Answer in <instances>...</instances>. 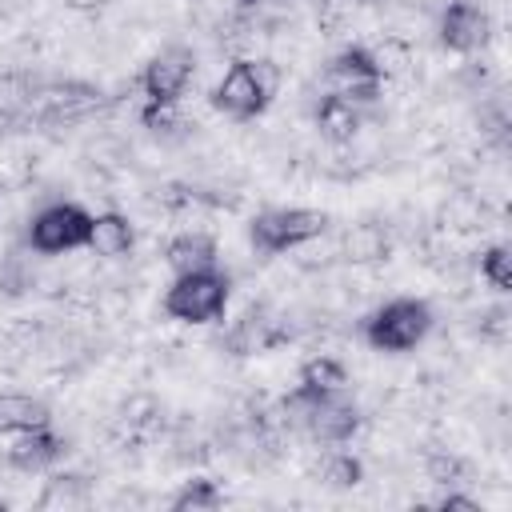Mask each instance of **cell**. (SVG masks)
Segmentation results:
<instances>
[{
  "mask_svg": "<svg viewBox=\"0 0 512 512\" xmlns=\"http://www.w3.org/2000/svg\"><path fill=\"white\" fill-rule=\"evenodd\" d=\"M232 296V276L212 264V268H192V272H176L172 284L164 288V312L180 324H216L224 320Z\"/></svg>",
  "mask_w": 512,
  "mask_h": 512,
  "instance_id": "2",
  "label": "cell"
},
{
  "mask_svg": "<svg viewBox=\"0 0 512 512\" xmlns=\"http://www.w3.org/2000/svg\"><path fill=\"white\" fill-rule=\"evenodd\" d=\"M272 320H264V312H248L232 332H228V348L236 352V356H252V352H264V348H272L276 340H280V332H272L268 328Z\"/></svg>",
  "mask_w": 512,
  "mask_h": 512,
  "instance_id": "16",
  "label": "cell"
},
{
  "mask_svg": "<svg viewBox=\"0 0 512 512\" xmlns=\"http://www.w3.org/2000/svg\"><path fill=\"white\" fill-rule=\"evenodd\" d=\"M320 476H324L328 488H356V484L364 480V464H360L352 452H332V456L324 460Z\"/></svg>",
  "mask_w": 512,
  "mask_h": 512,
  "instance_id": "19",
  "label": "cell"
},
{
  "mask_svg": "<svg viewBox=\"0 0 512 512\" xmlns=\"http://www.w3.org/2000/svg\"><path fill=\"white\" fill-rule=\"evenodd\" d=\"M436 508H440V512H484L480 500H472V496H464V492H444V496L436 500Z\"/></svg>",
  "mask_w": 512,
  "mask_h": 512,
  "instance_id": "22",
  "label": "cell"
},
{
  "mask_svg": "<svg viewBox=\"0 0 512 512\" xmlns=\"http://www.w3.org/2000/svg\"><path fill=\"white\" fill-rule=\"evenodd\" d=\"M240 8H260V4H272V0H236Z\"/></svg>",
  "mask_w": 512,
  "mask_h": 512,
  "instance_id": "24",
  "label": "cell"
},
{
  "mask_svg": "<svg viewBox=\"0 0 512 512\" xmlns=\"http://www.w3.org/2000/svg\"><path fill=\"white\" fill-rule=\"evenodd\" d=\"M220 504H224V492H220V484L208 480V476L184 480L180 492L168 500L172 512H212V508H220Z\"/></svg>",
  "mask_w": 512,
  "mask_h": 512,
  "instance_id": "17",
  "label": "cell"
},
{
  "mask_svg": "<svg viewBox=\"0 0 512 512\" xmlns=\"http://www.w3.org/2000/svg\"><path fill=\"white\" fill-rule=\"evenodd\" d=\"M88 248H92L96 256H104V260L128 256V252L136 248V228H132V220L120 216V212H100V216H92Z\"/></svg>",
  "mask_w": 512,
  "mask_h": 512,
  "instance_id": "12",
  "label": "cell"
},
{
  "mask_svg": "<svg viewBox=\"0 0 512 512\" xmlns=\"http://www.w3.org/2000/svg\"><path fill=\"white\" fill-rule=\"evenodd\" d=\"M480 276L488 280V288L512 292V252H508V244H492V248L480 252Z\"/></svg>",
  "mask_w": 512,
  "mask_h": 512,
  "instance_id": "18",
  "label": "cell"
},
{
  "mask_svg": "<svg viewBox=\"0 0 512 512\" xmlns=\"http://www.w3.org/2000/svg\"><path fill=\"white\" fill-rule=\"evenodd\" d=\"M348 388V368L336 360V356H312V360H304L300 364V372H296V396H336V392H344Z\"/></svg>",
  "mask_w": 512,
  "mask_h": 512,
  "instance_id": "13",
  "label": "cell"
},
{
  "mask_svg": "<svg viewBox=\"0 0 512 512\" xmlns=\"http://www.w3.org/2000/svg\"><path fill=\"white\" fill-rule=\"evenodd\" d=\"M40 424H52V408L40 396L28 392H0V432L16 436V432H32Z\"/></svg>",
  "mask_w": 512,
  "mask_h": 512,
  "instance_id": "14",
  "label": "cell"
},
{
  "mask_svg": "<svg viewBox=\"0 0 512 512\" xmlns=\"http://www.w3.org/2000/svg\"><path fill=\"white\" fill-rule=\"evenodd\" d=\"M328 228V216L316 208H264L248 220V244L260 256H280L312 244Z\"/></svg>",
  "mask_w": 512,
  "mask_h": 512,
  "instance_id": "4",
  "label": "cell"
},
{
  "mask_svg": "<svg viewBox=\"0 0 512 512\" xmlns=\"http://www.w3.org/2000/svg\"><path fill=\"white\" fill-rule=\"evenodd\" d=\"M104 0H68V8H80V12H88V8H100Z\"/></svg>",
  "mask_w": 512,
  "mask_h": 512,
  "instance_id": "23",
  "label": "cell"
},
{
  "mask_svg": "<svg viewBox=\"0 0 512 512\" xmlns=\"http://www.w3.org/2000/svg\"><path fill=\"white\" fill-rule=\"evenodd\" d=\"M432 324H436V316H432L428 300H420V296H396V300L372 308L360 320V336H364L368 348L400 356V352L420 348L428 340Z\"/></svg>",
  "mask_w": 512,
  "mask_h": 512,
  "instance_id": "1",
  "label": "cell"
},
{
  "mask_svg": "<svg viewBox=\"0 0 512 512\" xmlns=\"http://www.w3.org/2000/svg\"><path fill=\"white\" fill-rule=\"evenodd\" d=\"M196 76V52L188 44H168L160 48L144 72H140V88H144V104H180V96L188 92Z\"/></svg>",
  "mask_w": 512,
  "mask_h": 512,
  "instance_id": "8",
  "label": "cell"
},
{
  "mask_svg": "<svg viewBox=\"0 0 512 512\" xmlns=\"http://www.w3.org/2000/svg\"><path fill=\"white\" fill-rule=\"evenodd\" d=\"M64 436L52 424H40L32 432H16L12 448H8V464L16 472H48L60 456H64Z\"/></svg>",
  "mask_w": 512,
  "mask_h": 512,
  "instance_id": "10",
  "label": "cell"
},
{
  "mask_svg": "<svg viewBox=\"0 0 512 512\" xmlns=\"http://www.w3.org/2000/svg\"><path fill=\"white\" fill-rule=\"evenodd\" d=\"M140 124H144L152 136H176V132L184 128L176 104H144V108H140Z\"/></svg>",
  "mask_w": 512,
  "mask_h": 512,
  "instance_id": "20",
  "label": "cell"
},
{
  "mask_svg": "<svg viewBox=\"0 0 512 512\" xmlns=\"http://www.w3.org/2000/svg\"><path fill=\"white\" fill-rule=\"evenodd\" d=\"M460 460L456 456H432L428 460V476L436 480V484H456V476H460Z\"/></svg>",
  "mask_w": 512,
  "mask_h": 512,
  "instance_id": "21",
  "label": "cell"
},
{
  "mask_svg": "<svg viewBox=\"0 0 512 512\" xmlns=\"http://www.w3.org/2000/svg\"><path fill=\"white\" fill-rule=\"evenodd\" d=\"M276 92L272 60H232L212 88V108L228 120H256L268 112Z\"/></svg>",
  "mask_w": 512,
  "mask_h": 512,
  "instance_id": "3",
  "label": "cell"
},
{
  "mask_svg": "<svg viewBox=\"0 0 512 512\" xmlns=\"http://www.w3.org/2000/svg\"><path fill=\"white\" fill-rule=\"evenodd\" d=\"M88 228H92V212L72 204V200H56L48 208H40L28 224V248L40 256H64L76 248H88Z\"/></svg>",
  "mask_w": 512,
  "mask_h": 512,
  "instance_id": "6",
  "label": "cell"
},
{
  "mask_svg": "<svg viewBox=\"0 0 512 512\" xmlns=\"http://www.w3.org/2000/svg\"><path fill=\"white\" fill-rule=\"evenodd\" d=\"M324 80H328V92H340V96H348V100H356V104L368 108V104L380 96L384 64L376 60L372 48H364V44H344V48L328 60Z\"/></svg>",
  "mask_w": 512,
  "mask_h": 512,
  "instance_id": "7",
  "label": "cell"
},
{
  "mask_svg": "<svg viewBox=\"0 0 512 512\" xmlns=\"http://www.w3.org/2000/svg\"><path fill=\"white\" fill-rule=\"evenodd\" d=\"M364 116H368L364 104H356V100H348L340 92H324L316 100V108H312V120H316L320 136L332 140V144H348L364 128Z\"/></svg>",
  "mask_w": 512,
  "mask_h": 512,
  "instance_id": "11",
  "label": "cell"
},
{
  "mask_svg": "<svg viewBox=\"0 0 512 512\" xmlns=\"http://www.w3.org/2000/svg\"><path fill=\"white\" fill-rule=\"evenodd\" d=\"M284 408H288L292 420H296L312 440H320V444H348V440L360 432V408H356L344 392H336V396H312V400L288 392Z\"/></svg>",
  "mask_w": 512,
  "mask_h": 512,
  "instance_id": "5",
  "label": "cell"
},
{
  "mask_svg": "<svg viewBox=\"0 0 512 512\" xmlns=\"http://www.w3.org/2000/svg\"><path fill=\"white\" fill-rule=\"evenodd\" d=\"M488 32H492V20H488L484 4H476V0H452L440 12V44L448 52L468 56L488 44Z\"/></svg>",
  "mask_w": 512,
  "mask_h": 512,
  "instance_id": "9",
  "label": "cell"
},
{
  "mask_svg": "<svg viewBox=\"0 0 512 512\" xmlns=\"http://www.w3.org/2000/svg\"><path fill=\"white\" fill-rule=\"evenodd\" d=\"M220 256H216V240L208 232H180L168 240L164 248V264L172 272H192V268H212Z\"/></svg>",
  "mask_w": 512,
  "mask_h": 512,
  "instance_id": "15",
  "label": "cell"
}]
</instances>
